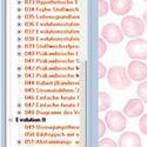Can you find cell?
<instances>
[{
	"label": "cell",
	"instance_id": "3",
	"mask_svg": "<svg viewBox=\"0 0 147 147\" xmlns=\"http://www.w3.org/2000/svg\"><path fill=\"white\" fill-rule=\"evenodd\" d=\"M126 53L133 60L147 59V40L141 38L129 40L126 45Z\"/></svg>",
	"mask_w": 147,
	"mask_h": 147
},
{
	"label": "cell",
	"instance_id": "15",
	"mask_svg": "<svg viewBox=\"0 0 147 147\" xmlns=\"http://www.w3.org/2000/svg\"><path fill=\"white\" fill-rule=\"evenodd\" d=\"M139 128L145 136H147V114H144L141 117V119L139 121Z\"/></svg>",
	"mask_w": 147,
	"mask_h": 147
},
{
	"label": "cell",
	"instance_id": "13",
	"mask_svg": "<svg viewBox=\"0 0 147 147\" xmlns=\"http://www.w3.org/2000/svg\"><path fill=\"white\" fill-rule=\"evenodd\" d=\"M98 50H99V53H98V57L99 58H102L107 51V45H106V41L102 39V38H99L98 39Z\"/></svg>",
	"mask_w": 147,
	"mask_h": 147
},
{
	"label": "cell",
	"instance_id": "17",
	"mask_svg": "<svg viewBox=\"0 0 147 147\" xmlns=\"http://www.w3.org/2000/svg\"><path fill=\"white\" fill-rule=\"evenodd\" d=\"M106 66L102 63H98V77H99V79H102L106 76Z\"/></svg>",
	"mask_w": 147,
	"mask_h": 147
},
{
	"label": "cell",
	"instance_id": "6",
	"mask_svg": "<svg viewBox=\"0 0 147 147\" xmlns=\"http://www.w3.org/2000/svg\"><path fill=\"white\" fill-rule=\"evenodd\" d=\"M127 74L133 81H145L147 78V65L141 60H133L127 67Z\"/></svg>",
	"mask_w": 147,
	"mask_h": 147
},
{
	"label": "cell",
	"instance_id": "14",
	"mask_svg": "<svg viewBox=\"0 0 147 147\" xmlns=\"http://www.w3.org/2000/svg\"><path fill=\"white\" fill-rule=\"evenodd\" d=\"M98 147H118V145L115 144V141L113 139L104 138V139L99 140V142H98Z\"/></svg>",
	"mask_w": 147,
	"mask_h": 147
},
{
	"label": "cell",
	"instance_id": "11",
	"mask_svg": "<svg viewBox=\"0 0 147 147\" xmlns=\"http://www.w3.org/2000/svg\"><path fill=\"white\" fill-rule=\"evenodd\" d=\"M137 93H138V95H139L140 99H141L145 104H147V81H142V82L139 85L138 88H137Z\"/></svg>",
	"mask_w": 147,
	"mask_h": 147
},
{
	"label": "cell",
	"instance_id": "9",
	"mask_svg": "<svg viewBox=\"0 0 147 147\" xmlns=\"http://www.w3.org/2000/svg\"><path fill=\"white\" fill-rule=\"evenodd\" d=\"M133 1L132 0H111L109 7L112 12L117 16H125L132 9Z\"/></svg>",
	"mask_w": 147,
	"mask_h": 147
},
{
	"label": "cell",
	"instance_id": "16",
	"mask_svg": "<svg viewBox=\"0 0 147 147\" xmlns=\"http://www.w3.org/2000/svg\"><path fill=\"white\" fill-rule=\"evenodd\" d=\"M98 127H99V137L102 138L106 132V122L102 119H98Z\"/></svg>",
	"mask_w": 147,
	"mask_h": 147
},
{
	"label": "cell",
	"instance_id": "5",
	"mask_svg": "<svg viewBox=\"0 0 147 147\" xmlns=\"http://www.w3.org/2000/svg\"><path fill=\"white\" fill-rule=\"evenodd\" d=\"M101 36L106 42L118 45L124 40V32L115 24H107L101 28Z\"/></svg>",
	"mask_w": 147,
	"mask_h": 147
},
{
	"label": "cell",
	"instance_id": "18",
	"mask_svg": "<svg viewBox=\"0 0 147 147\" xmlns=\"http://www.w3.org/2000/svg\"><path fill=\"white\" fill-rule=\"evenodd\" d=\"M142 20H144V22H145V27H146V30H147V11L144 13V18H142Z\"/></svg>",
	"mask_w": 147,
	"mask_h": 147
},
{
	"label": "cell",
	"instance_id": "10",
	"mask_svg": "<svg viewBox=\"0 0 147 147\" xmlns=\"http://www.w3.org/2000/svg\"><path fill=\"white\" fill-rule=\"evenodd\" d=\"M99 112H104L112 105V98L106 92H99Z\"/></svg>",
	"mask_w": 147,
	"mask_h": 147
},
{
	"label": "cell",
	"instance_id": "7",
	"mask_svg": "<svg viewBox=\"0 0 147 147\" xmlns=\"http://www.w3.org/2000/svg\"><path fill=\"white\" fill-rule=\"evenodd\" d=\"M144 101L141 99H131L124 107V113L128 118H137L144 113Z\"/></svg>",
	"mask_w": 147,
	"mask_h": 147
},
{
	"label": "cell",
	"instance_id": "4",
	"mask_svg": "<svg viewBox=\"0 0 147 147\" xmlns=\"http://www.w3.org/2000/svg\"><path fill=\"white\" fill-rule=\"evenodd\" d=\"M105 122L107 128H109L114 133L122 132L127 125V120L125 115L119 111H108L105 117Z\"/></svg>",
	"mask_w": 147,
	"mask_h": 147
},
{
	"label": "cell",
	"instance_id": "1",
	"mask_svg": "<svg viewBox=\"0 0 147 147\" xmlns=\"http://www.w3.org/2000/svg\"><path fill=\"white\" fill-rule=\"evenodd\" d=\"M107 82L113 90H125L131 86V78L127 69L122 66H112L107 72Z\"/></svg>",
	"mask_w": 147,
	"mask_h": 147
},
{
	"label": "cell",
	"instance_id": "19",
	"mask_svg": "<svg viewBox=\"0 0 147 147\" xmlns=\"http://www.w3.org/2000/svg\"><path fill=\"white\" fill-rule=\"evenodd\" d=\"M144 1H145V3H146V4H147V0H144Z\"/></svg>",
	"mask_w": 147,
	"mask_h": 147
},
{
	"label": "cell",
	"instance_id": "8",
	"mask_svg": "<svg viewBox=\"0 0 147 147\" xmlns=\"http://www.w3.org/2000/svg\"><path fill=\"white\" fill-rule=\"evenodd\" d=\"M119 147H141V138L136 132H125L119 138Z\"/></svg>",
	"mask_w": 147,
	"mask_h": 147
},
{
	"label": "cell",
	"instance_id": "12",
	"mask_svg": "<svg viewBox=\"0 0 147 147\" xmlns=\"http://www.w3.org/2000/svg\"><path fill=\"white\" fill-rule=\"evenodd\" d=\"M98 5H99V17H104L107 14L109 5L107 4L106 0H98Z\"/></svg>",
	"mask_w": 147,
	"mask_h": 147
},
{
	"label": "cell",
	"instance_id": "2",
	"mask_svg": "<svg viewBox=\"0 0 147 147\" xmlns=\"http://www.w3.org/2000/svg\"><path fill=\"white\" fill-rule=\"evenodd\" d=\"M145 22L138 17L127 16L121 20V30L124 32V35L128 38H138L144 34L145 31Z\"/></svg>",
	"mask_w": 147,
	"mask_h": 147
}]
</instances>
